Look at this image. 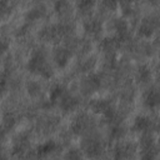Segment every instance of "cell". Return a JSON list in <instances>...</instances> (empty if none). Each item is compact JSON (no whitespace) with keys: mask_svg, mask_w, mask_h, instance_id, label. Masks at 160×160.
I'll list each match as a JSON object with an SVG mask.
<instances>
[{"mask_svg":"<svg viewBox=\"0 0 160 160\" xmlns=\"http://www.w3.org/2000/svg\"><path fill=\"white\" fill-rule=\"evenodd\" d=\"M68 59H69V52L65 50V49H58L56 52H55V60L59 65H65L68 62Z\"/></svg>","mask_w":160,"mask_h":160,"instance_id":"4","label":"cell"},{"mask_svg":"<svg viewBox=\"0 0 160 160\" xmlns=\"http://www.w3.org/2000/svg\"><path fill=\"white\" fill-rule=\"evenodd\" d=\"M99 84H100V81L98 80V78L96 76H91V78H89L88 80H86V86H88V89H96L98 86H99ZM90 90V91H91Z\"/></svg>","mask_w":160,"mask_h":160,"instance_id":"12","label":"cell"},{"mask_svg":"<svg viewBox=\"0 0 160 160\" xmlns=\"http://www.w3.org/2000/svg\"><path fill=\"white\" fill-rule=\"evenodd\" d=\"M92 108H94V110H95L96 112H101V114H104V115H105L108 111L111 110L110 104H109L108 101H104V100H99V101H96V102L92 105Z\"/></svg>","mask_w":160,"mask_h":160,"instance_id":"5","label":"cell"},{"mask_svg":"<svg viewBox=\"0 0 160 160\" xmlns=\"http://www.w3.org/2000/svg\"><path fill=\"white\" fill-rule=\"evenodd\" d=\"M152 30H154V26L150 24V21H145V22L140 26L139 32H140L141 35H144V36H150V35L152 34Z\"/></svg>","mask_w":160,"mask_h":160,"instance_id":"9","label":"cell"},{"mask_svg":"<svg viewBox=\"0 0 160 160\" xmlns=\"http://www.w3.org/2000/svg\"><path fill=\"white\" fill-rule=\"evenodd\" d=\"M94 2H95V0H79L78 1V8L81 11H88L94 6Z\"/></svg>","mask_w":160,"mask_h":160,"instance_id":"10","label":"cell"},{"mask_svg":"<svg viewBox=\"0 0 160 160\" xmlns=\"http://www.w3.org/2000/svg\"><path fill=\"white\" fill-rule=\"evenodd\" d=\"M44 10L42 9H32L30 12H29V18L31 19V20H34V19H38V18H40V16H42L44 15Z\"/></svg>","mask_w":160,"mask_h":160,"instance_id":"13","label":"cell"},{"mask_svg":"<svg viewBox=\"0 0 160 160\" xmlns=\"http://www.w3.org/2000/svg\"><path fill=\"white\" fill-rule=\"evenodd\" d=\"M6 10H8L6 0H0V18L6 12Z\"/></svg>","mask_w":160,"mask_h":160,"instance_id":"15","label":"cell"},{"mask_svg":"<svg viewBox=\"0 0 160 160\" xmlns=\"http://www.w3.org/2000/svg\"><path fill=\"white\" fill-rule=\"evenodd\" d=\"M159 104V94L156 90H150L145 95V105L149 108H154Z\"/></svg>","mask_w":160,"mask_h":160,"instance_id":"3","label":"cell"},{"mask_svg":"<svg viewBox=\"0 0 160 160\" xmlns=\"http://www.w3.org/2000/svg\"><path fill=\"white\" fill-rule=\"evenodd\" d=\"M116 30L120 32V34H124L125 32V30H126V24L124 22V21H118L116 22Z\"/></svg>","mask_w":160,"mask_h":160,"instance_id":"14","label":"cell"},{"mask_svg":"<svg viewBox=\"0 0 160 160\" xmlns=\"http://www.w3.org/2000/svg\"><path fill=\"white\" fill-rule=\"evenodd\" d=\"M8 42L6 41H4V40H0V58L2 56V54L8 50Z\"/></svg>","mask_w":160,"mask_h":160,"instance_id":"17","label":"cell"},{"mask_svg":"<svg viewBox=\"0 0 160 160\" xmlns=\"http://www.w3.org/2000/svg\"><path fill=\"white\" fill-rule=\"evenodd\" d=\"M59 102H60V106H61L64 110H71V109H74V108L78 105V100H76L75 98L68 95V94H64V95L60 98Z\"/></svg>","mask_w":160,"mask_h":160,"instance_id":"2","label":"cell"},{"mask_svg":"<svg viewBox=\"0 0 160 160\" xmlns=\"http://www.w3.org/2000/svg\"><path fill=\"white\" fill-rule=\"evenodd\" d=\"M64 94H65L64 88L60 86V85H58V86H55V88L51 90V92H50V100H51V101H59L60 98H61Z\"/></svg>","mask_w":160,"mask_h":160,"instance_id":"7","label":"cell"},{"mask_svg":"<svg viewBox=\"0 0 160 160\" xmlns=\"http://www.w3.org/2000/svg\"><path fill=\"white\" fill-rule=\"evenodd\" d=\"M150 126V120L148 118H138L135 121V129L138 130H146Z\"/></svg>","mask_w":160,"mask_h":160,"instance_id":"8","label":"cell"},{"mask_svg":"<svg viewBox=\"0 0 160 160\" xmlns=\"http://www.w3.org/2000/svg\"><path fill=\"white\" fill-rule=\"evenodd\" d=\"M4 90H5V81L1 80V81H0V95L4 92Z\"/></svg>","mask_w":160,"mask_h":160,"instance_id":"20","label":"cell"},{"mask_svg":"<svg viewBox=\"0 0 160 160\" xmlns=\"http://www.w3.org/2000/svg\"><path fill=\"white\" fill-rule=\"evenodd\" d=\"M139 78L141 79V81H146V79L149 78V71L145 70V69H141L139 71Z\"/></svg>","mask_w":160,"mask_h":160,"instance_id":"16","label":"cell"},{"mask_svg":"<svg viewBox=\"0 0 160 160\" xmlns=\"http://www.w3.org/2000/svg\"><path fill=\"white\" fill-rule=\"evenodd\" d=\"M28 89H29V92H30V94H35V92L39 90V85L35 84V88H32V84H29Z\"/></svg>","mask_w":160,"mask_h":160,"instance_id":"19","label":"cell"},{"mask_svg":"<svg viewBox=\"0 0 160 160\" xmlns=\"http://www.w3.org/2000/svg\"><path fill=\"white\" fill-rule=\"evenodd\" d=\"M28 68H29L30 71L41 74L44 76H49L51 74L49 68H48V65H46V62H45V58H44L42 52H35L32 55V58L30 59Z\"/></svg>","mask_w":160,"mask_h":160,"instance_id":"1","label":"cell"},{"mask_svg":"<svg viewBox=\"0 0 160 160\" xmlns=\"http://www.w3.org/2000/svg\"><path fill=\"white\" fill-rule=\"evenodd\" d=\"M102 1H104V4H105L108 8H115L119 0H102Z\"/></svg>","mask_w":160,"mask_h":160,"instance_id":"18","label":"cell"},{"mask_svg":"<svg viewBox=\"0 0 160 160\" xmlns=\"http://www.w3.org/2000/svg\"><path fill=\"white\" fill-rule=\"evenodd\" d=\"M100 29H101V25L96 20H90L85 24V30L90 34H98L100 31Z\"/></svg>","mask_w":160,"mask_h":160,"instance_id":"6","label":"cell"},{"mask_svg":"<svg viewBox=\"0 0 160 160\" xmlns=\"http://www.w3.org/2000/svg\"><path fill=\"white\" fill-rule=\"evenodd\" d=\"M2 136H4V132L0 131V144H1V140H2Z\"/></svg>","mask_w":160,"mask_h":160,"instance_id":"21","label":"cell"},{"mask_svg":"<svg viewBox=\"0 0 160 160\" xmlns=\"http://www.w3.org/2000/svg\"><path fill=\"white\" fill-rule=\"evenodd\" d=\"M55 148H56V145H55L52 141H49V142H46V144H44V145H41V146L39 148V154L51 152L52 150H55Z\"/></svg>","mask_w":160,"mask_h":160,"instance_id":"11","label":"cell"}]
</instances>
